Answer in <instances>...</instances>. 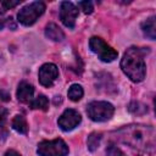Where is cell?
<instances>
[{"mask_svg": "<svg viewBox=\"0 0 156 156\" xmlns=\"http://www.w3.org/2000/svg\"><path fill=\"white\" fill-rule=\"evenodd\" d=\"M116 139L130 147L152 151L155 147V129L151 126L144 124H130L126 126L115 132Z\"/></svg>", "mask_w": 156, "mask_h": 156, "instance_id": "6da1fadb", "label": "cell"}, {"mask_svg": "<svg viewBox=\"0 0 156 156\" xmlns=\"http://www.w3.org/2000/svg\"><path fill=\"white\" fill-rule=\"evenodd\" d=\"M145 51L136 46H130L121 60V68L124 74L134 83H139L145 78L146 65L144 61Z\"/></svg>", "mask_w": 156, "mask_h": 156, "instance_id": "7a4b0ae2", "label": "cell"}, {"mask_svg": "<svg viewBox=\"0 0 156 156\" xmlns=\"http://www.w3.org/2000/svg\"><path fill=\"white\" fill-rule=\"evenodd\" d=\"M115 113V107L107 101H91L87 106V115L94 122L108 121Z\"/></svg>", "mask_w": 156, "mask_h": 156, "instance_id": "3957f363", "label": "cell"}, {"mask_svg": "<svg viewBox=\"0 0 156 156\" xmlns=\"http://www.w3.org/2000/svg\"><path fill=\"white\" fill-rule=\"evenodd\" d=\"M45 4L43 1H34L22 7L17 13V20L23 26H32L44 13Z\"/></svg>", "mask_w": 156, "mask_h": 156, "instance_id": "277c9868", "label": "cell"}, {"mask_svg": "<svg viewBox=\"0 0 156 156\" xmlns=\"http://www.w3.org/2000/svg\"><path fill=\"white\" fill-rule=\"evenodd\" d=\"M37 154L39 156H67L68 146L60 138L54 140H43L38 144Z\"/></svg>", "mask_w": 156, "mask_h": 156, "instance_id": "5b68a950", "label": "cell"}, {"mask_svg": "<svg viewBox=\"0 0 156 156\" xmlns=\"http://www.w3.org/2000/svg\"><path fill=\"white\" fill-rule=\"evenodd\" d=\"M89 48L104 62H112L118 56V52L115 49H112L108 44H106L99 37H91L90 38V40H89Z\"/></svg>", "mask_w": 156, "mask_h": 156, "instance_id": "8992f818", "label": "cell"}, {"mask_svg": "<svg viewBox=\"0 0 156 156\" xmlns=\"http://www.w3.org/2000/svg\"><path fill=\"white\" fill-rule=\"evenodd\" d=\"M80 122H82V116L74 108L65 110L63 113L57 119V124L63 132H69V130L74 129Z\"/></svg>", "mask_w": 156, "mask_h": 156, "instance_id": "52a82bcc", "label": "cell"}, {"mask_svg": "<svg viewBox=\"0 0 156 156\" xmlns=\"http://www.w3.org/2000/svg\"><path fill=\"white\" fill-rule=\"evenodd\" d=\"M78 12V7L71 1H63L60 5V20L68 28H74Z\"/></svg>", "mask_w": 156, "mask_h": 156, "instance_id": "ba28073f", "label": "cell"}, {"mask_svg": "<svg viewBox=\"0 0 156 156\" xmlns=\"http://www.w3.org/2000/svg\"><path fill=\"white\" fill-rule=\"evenodd\" d=\"M38 77H39V83L43 87L49 88L57 79V77H58V68L54 63H44L39 68Z\"/></svg>", "mask_w": 156, "mask_h": 156, "instance_id": "9c48e42d", "label": "cell"}, {"mask_svg": "<svg viewBox=\"0 0 156 156\" xmlns=\"http://www.w3.org/2000/svg\"><path fill=\"white\" fill-rule=\"evenodd\" d=\"M33 94H34V88L28 82L23 80L18 84L17 94H16L18 101H21L22 104H30V101L33 100Z\"/></svg>", "mask_w": 156, "mask_h": 156, "instance_id": "30bf717a", "label": "cell"}, {"mask_svg": "<svg viewBox=\"0 0 156 156\" xmlns=\"http://www.w3.org/2000/svg\"><path fill=\"white\" fill-rule=\"evenodd\" d=\"M45 35L52 41H62L65 39V34L62 29L56 24V23H49L45 27Z\"/></svg>", "mask_w": 156, "mask_h": 156, "instance_id": "8fae6325", "label": "cell"}, {"mask_svg": "<svg viewBox=\"0 0 156 156\" xmlns=\"http://www.w3.org/2000/svg\"><path fill=\"white\" fill-rule=\"evenodd\" d=\"M141 29H143V33L145 34V37H147L151 40H155L156 39V23H155V17L151 16L146 21H144L141 23Z\"/></svg>", "mask_w": 156, "mask_h": 156, "instance_id": "7c38bea8", "label": "cell"}, {"mask_svg": "<svg viewBox=\"0 0 156 156\" xmlns=\"http://www.w3.org/2000/svg\"><path fill=\"white\" fill-rule=\"evenodd\" d=\"M11 127L20 134H27L28 133V124L26 118L22 115H16L11 121Z\"/></svg>", "mask_w": 156, "mask_h": 156, "instance_id": "4fadbf2b", "label": "cell"}, {"mask_svg": "<svg viewBox=\"0 0 156 156\" xmlns=\"http://www.w3.org/2000/svg\"><path fill=\"white\" fill-rule=\"evenodd\" d=\"M29 107L32 110H41V111H46L49 108V100L45 95H39L37 96L34 100L30 101Z\"/></svg>", "mask_w": 156, "mask_h": 156, "instance_id": "5bb4252c", "label": "cell"}, {"mask_svg": "<svg viewBox=\"0 0 156 156\" xmlns=\"http://www.w3.org/2000/svg\"><path fill=\"white\" fill-rule=\"evenodd\" d=\"M102 139V134L101 133H98V132H93L89 134L88 139H87V145H88V150L89 151H95L99 145H100V141Z\"/></svg>", "mask_w": 156, "mask_h": 156, "instance_id": "9a60e30c", "label": "cell"}, {"mask_svg": "<svg viewBox=\"0 0 156 156\" xmlns=\"http://www.w3.org/2000/svg\"><path fill=\"white\" fill-rule=\"evenodd\" d=\"M7 136V110L0 107V140Z\"/></svg>", "mask_w": 156, "mask_h": 156, "instance_id": "2e32d148", "label": "cell"}, {"mask_svg": "<svg viewBox=\"0 0 156 156\" xmlns=\"http://www.w3.org/2000/svg\"><path fill=\"white\" fill-rule=\"evenodd\" d=\"M83 94H84V91H83V88L80 84H72L67 93L69 100H72V101H79L83 98Z\"/></svg>", "mask_w": 156, "mask_h": 156, "instance_id": "e0dca14e", "label": "cell"}, {"mask_svg": "<svg viewBox=\"0 0 156 156\" xmlns=\"http://www.w3.org/2000/svg\"><path fill=\"white\" fill-rule=\"evenodd\" d=\"M106 156H126L124 152L117 147L115 144H110L107 147H106Z\"/></svg>", "mask_w": 156, "mask_h": 156, "instance_id": "ac0fdd59", "label": "cell"}, {"mask_svg": "<svg viewBox=\"0 0 156 156\" xmlns=\"http://www.w3.org/2000/svg\"><path fill=\"white\" fill-rule=\"evenodd\" d=\"M129 111L132 112V113H136V115H140V112H139V110L141 108V110H144V111H147V107L145 106V105H143V104H140V102H130L129 104Z\"/></svg>", "mask_w": 156, "mask_h": 156, "instance_id": "d6986e66", "label": "cell"}, {"mask_svg": "<svg viewBox=\"0 0 156 156\" xmlns=\"http://www.w3.org/2000/svg\"><path fill=\"white\" fill-rule=\"evenodd\" d=\"M78 6H79L80 10H83V12L87 13V15L91 13L93 10H94V7H93V2H91V1H80V2H78Z\"/></svg>", "mask_w": 156, "mask_h": 156, "instance_id": "ffe728a7", "label": "cell"}, {"mask_svg": "<svg viewBox=\"0 0 156 156\" xmlns=\"http://www.w3.org/2000/svg\"><path fill=\"white\" fill-rule=\"evenodd\" d=\"M20 4V1H2L1 2V9H0V15H2L4 12H6L7 10L17 6Z\"/></svg>", "mask_w": 156, "mask_h": 156, "instance_id": "44dd1931", "label": "cell"}, {"mask_svg": "<svg viewBox=\"0 0 156 156\" xmlns=\"http://www.w3.org/2000/svg\"><path fill=\"white\" fill-rule=\"evenodd\" d=\"M4 26H7L9 28L11 27L12 29H15V28H16V24L13 23V21H12V18H11V17H10V18H6V20H1V21H0V29H1Z\"/></svg>", "mask_w": 156, "mask_h": 156, "instance_id": "7402d4cb", "label": "cell"}, {"mask_svg": "<svg viewBox=\"0 0 156 156\" xmlns=\"http://www.w3.org/2000/svg\"><path fill=\"white\" fill-rule=\"evenodd\" d=\"M4 156H21L16 150H7Z\"/></svg>", "mask_w": 156, "mask_h": 156, "instance_id": "603a6c76", "label": "cell"}, {"mask_svg": "<svg viewBox=\"0 0 156 156\" xmlns=\"http://www.w3.org/2000/svg\"><path fill=\"white\" fill-rule=\"evenodd\" d=\"M0 99L4 100V101H7V100L10 99V96H9L7 93H5V91H0Z\"/></svg>", "mask_w": 156, "mask_h": 156, "instance_id": "cb8c5ba5", "label": "cell"}]
</instances>
